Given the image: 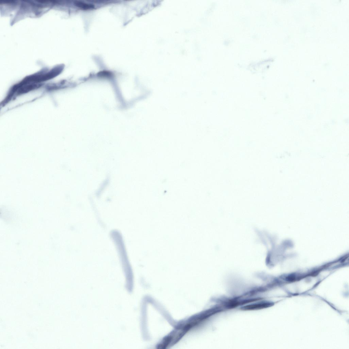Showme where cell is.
I'll use <instances>...</instances> for the list:
<instances>
[{"label": "cell", "mask_w": 349, "mask_h": 349, "mask_svg": "<svg viewBox=\"0 0 349 349\" xmlns=\"http://www.w3.org/2000/svg\"><path fill=\"white\" fill-rule=\"evenodd\" d=\"M273 305V304L272 303L263 302L252 304V305L245 306L243 307L242 309L244 310H256L270 307Z\"/></svg>", "instance_id": "1"}, {"label": "cell", "mask_w": 349, "mask_h": 349, "mask_svg": "<svg viewBox=\"0 0 349 349\" xmlns=\"http://www.w3.org/2000/svg\"><path fill=\"white\" fill-rule=\"evenodd\" d=\"M99 77H111L112 74L110 72L104 71L99 72L97 74Z\"/></svg>", "instance_id": "3"}, {"label": "cell", "mask_w": 349, "mask_h": 349, "mask_svg": "<svg viewBox=\"0 0 349 349\" xmlns=\"http://www.w3.org/2000/svg\"><path fill=\"white\" fill-rule=\"evenodd\" d=\"M75 5L79 8L84 10H88L92 9L95 8L94 5L88 4L82 2H77L75 3Z\"/></svg>", "instance_id": "2"}]
</instances>
